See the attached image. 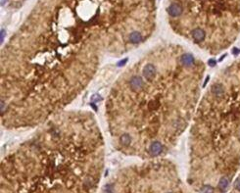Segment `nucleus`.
I'll return each instance as SVG.
<instances>
[{
  "label": "nucleus",
  "mask_w": 240,
  "mask_h": 193,
  "mask_svg": "<svg viewBox=\"0 0 240 193\" xmlns=\"http://www.w3.org/2000/svg\"><path fill=\"white\" fill-rule=\"evenodd\" d=\"M156 0H37L1 49L0 115L10 130L66 110L102 63L146 42Z\"/></svg>",
  "instance_id": "f257e3e1"
},
{
  "label": "nucleus",
  "mask_w": 240,
  "mask_h": 193,
  "mask_svg": "<svg viewBox=\"0 0 240 193\" xmlns=\"http://www.w3.org/2000/svg\"><path fill=\"white\" fill-rule=\"evenodd\" d=\"M202 73L195 56L174 43L153 47L125 69L105 103L114 147L142 161L171 152L194 115Z\"/></svg>",
  "instance_id": "f03ea898"
},
{
  "label": "nucleus",
  "mask_w": 240,
  "mask_h": 193,
  "mask_svg": "<svg viewBox=\"0 0 240 193\" xmlns=\"http://www.w3.org/2000/svg\"><path fill=\"white\" fill-rule=\"evenodd\" d=\"M98 193H184L177 170L165 158L145 160L119 170Z\"/></svg>",
  "instance_id": "20e7f679"
},
{
  "label": "nucleus",
  "mask_w": 240,
  "mask_h": 193,
  "mask_svg": "<svg viewBox=\"0 0 240 193\" xmlns=\"http://www.w3.org/2000/svg\"><path fill=\"white\" fill-rule=\"evenodd\" d=\"M235 188L240 191V178L236 180V182H235Z\"/></svg>",
  "instance_id": "423d86ee"
},
{
  "label": "nucleus",
  "mask_w": 240,
  "mask_h": 193,
  "mask_svg": "<svg viewBox=\"0 0 240 193\" xmlns=\"http://www.w3.org/2000/svg\"><path fill=\"white\" fill-rule=\"evenodd\" d=\"M105 140L93 114L64 110L1 161V193H96Z\"/></svg>",
  "instance_id": "7ed1b4c3"
},
{
  "label": "nucleus",
  "mask_w": 240,
  "mask_h": 193,
  "mask_svg": "<svg viewBox=\"0 0 240 193\" xmlns=\"http://www.w3.org/2000/svg\"><path fill=\"white\" fill-rule=\"evenodd\" d=\"M229 185V180L227 177H222L220 178L219 183H217V188L222 193H225L227 191V187Z\"/></svg>",
  "instance_id": "39448f33"
}]
</instances>
